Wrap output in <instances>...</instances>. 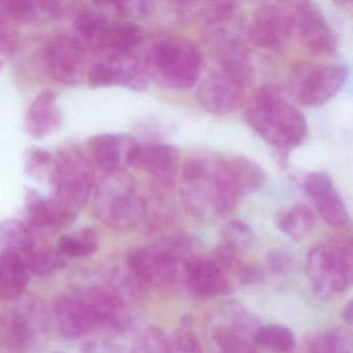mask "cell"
I'll return each instance as SVG.
<instances>
[{"instance_id": "cell-10", "label": "cell", "mask_w": 353, "mask_h": 353, "mask_svg": "<svg viewBox=\"0 0 353 353\" xmlns=\"http://www.w3.org/2000/svg\"><path fill=\"white\" fill-rule=\"evenodd\" d=\"M50 179L53 197L80 210L92 194L94 169L90 161L77 148H61L52 158Z\"/></svg>"}, {"instance_id": "cell-11", "label": "cell", "mask_w": 353, "mask_h": 353, "mask_svg": "<svg viewBox=\"0 0 353 353\" xmlns=\"http://www.w3.org/2000/svg\"><path fill=\"white\" fill-rule=\"evenodd\" d=\"M290 3H263L254 14L249 36L258 48L281 51L293 37Z\"/></svg>"}, {"instance_id": "cell-36", "label": "cell", "mask_w": 353, "mask_h": 353, "mask_svg": "<svg viewBox=\"0 0 353 353\" xmlns=\"http://www.w3.org/2000/svg\"><path fill=\"white\" fill-rule=\"evenodd\" d=\"M127 353H172V350L165 332L156 326H148L135 336Z\"/></svg>"}, {"instance_id": "cell-13", "label": "cell", "mask_w": 353, "mask_h": 353, "mask_svg": "<svg viewBox=\"0 0 353 353\" xmlns=\"http://www.w3.org/2000/svg\"><path fill=\"white\" fill-rule=\"evenodd\" d=\"M204 36L218 52L243 46V20L241 8L234 1H219L204 5Z\"/></svg>"}, {"instance_id": "cell-19", "label": "cell", "mask_w": 353, "mask_h": 353, "mask_svg": "<svg viewBox=\"0 0 353 353\" xmlns=\"http://www.w3.org/2000/svg\"><path fill=\"white\" fill-rule=\"evenodd\" d=\"M79 210L55 197L46 198L34 190L26 197V214L28 226L43 232H57L76 220Z\"/></svg>"}, {"instance_id": "cell-20", "label": "cell", "mask_w": 353, "mask_h": 353, "mask_svg": "<svg viewBox=\"0 0 353 353\" xmlns=\"http://www.w3.org/2000/svg\"><path fill=\"white\" fill-rule=\"evenodd\" d=\"M303 188L321 218L336 228L346 227L350 222L348 210L334 187V181L325 173L311 172L305 177Z\"/></svg>"}, {"instance_id": "cell-26", "label": "cell", "mask_w": 353, "mask_h": 353, "mask_svg": "<svg viewBox=\"0 0 353 353\" xmlns=\"http://www.w3.org/2000/svg\"><path fill=\"white\" fill-rule=\"evenodd\" d=\"M30 270L20 256L0 252V299H21L30 282Z\"/></svg>"}, {"instance_id": "cell-12", "label": "cell", "mask_w": 353, "mask_h": 353, "mask_svg": "<svg viewBox=\"0 0 353 353\" xmlns=\"http://www.w3.org/2000/svg\"><path fill=\"white\" fill-rule=\"evenodd\" d=\"M290 3L293 34L303 46L316 57H332L336 51V40L321 10L310 1Z\"/></svg>"}, {"instance_id": "cell-40", "label": "cell", "mask_w": 353, "mask_h": 353, "mask_svg": "<svg viewBox=\"0 0 353 353\" xmlns=\"http://www.w3.org/2000/svg\"><path fill=\"white\" fill-rule=\"evenodd\" d=\"M115 10L123 15L135 19H145L152 15L156 6L152 1L144 0H134V1H121L114 3Z\"/></svg>"}, {"instance_id": "cell-34", "label": "cell", "mask_w": 353, "mask_h": 353, "mask_svg": "<svg viewBox=\"0 0 353 353\" xmlns=\"http://www.w3.org/2000/svg\"><path fill=\"white\" fill-rule=\"evenodd\" d=\"M309 353H353L352 336L344 330L320 332L310 342Z\"/></svg>"}, {"instance_id": "cell-21", "label": "cell", "mask_w": 353, "mask_h": 353, "mask_svg": "<svg viewBox=\"0 0 353 353\" xmlns=\"http://www.w3.org/2000/svg\"><path fill=\"white\" fill-rule=\"evenodd\" d=\"M136 140L119 134H101L88 140V148L92 162L107 173L123 171L128 166V157Z\"/></svg>"}, {"instance_id": "cell-14", "label": "cell", "mask_w": 353, "mask_h": 353, "mask_svg": "<svg viewBox=\"0 0 353 353\" xmlns=\"http://www.w3.org/2000/svg\"><path fill=\"white\" fill-rule=\"evenodd\" d=\"M127 268L142 285L162 288L174 282L179 261L157 243L132 250Z\"/></svg>"}, {"instance_id": "cell-1", "label": "cell", "mask_w": 353, "mask_h": 353, "mask_svg": "<svg viewBox=\"0 0 353 353\" xmlns=\"http://www.w3.org/2000/svg\"><path fill=\"white\" fill-rule=\"evenodd\" d=\"M179 194L185 210L201 221L228 216L239 199L229 183L221 157L210 152H198L185 160Z\"/></svg>"}, {"instance_id": "cell-35", "label": "cell", "mask_w": 353, "mask_h": 353, "mask_svg": "<svg viewBox=\"0 0 353 353\" xmlns=\"http://www.w3.org/2000/svg\"><path fill=\"white\" fill-rule=\"evenodd\" d=\"M63 254L52 248H36L30 255L23 258L28 270L37 276H49L57 272L65 264Z\"/></svg>"}, {"instance_id": "cell-27", "label": "cell", "mask_w": 353, "mask_h": 353, "mask_svg": "<svg viewBox=\"0 0 353 353\" xmlns=\"http://www.w3.org/2000/svg\"><path fill=\"white\" fill-rule=\"evenodd\" d=\"M106 61L110 68L112 85L135 92H142L148 88V76L143 63L131 53H111Z\"/></svg>"}, {"instance_id": "cell-6", "label": "cell", "mask_w": 353, "mask_h": 353, "mask_svg": "<svg viewBox=\"0 0 353 353\" xmlns=\"http://www.w3.org/2000/svg\"><path fill=\"white\" fill-rule=\"evenodd\" d=\"M348 76L345 63L305 61L291 68L287 76V90L301 106H321L342 90Z\"/></svg>"}, {"instance_id": "cell-44", "label": "cell", "mask_w": 353, "mask_h": 353, "mask_svg": "<svg viewBox=\"0 0 353 353\" xmlns=\"http://www.w3.org/2000/svg\"><path fill=\"white\" fill-rule=\"evenodd\" d=\"M0 67H1V61H0Z\"/></svg>"}, {"instance_id": "cell-42", "label": "cell", "mask_w": 353, "mask_h": 353, "mask_svg": "<svg viewBox=\"0 0 353 353\" xmlns=\"http://www.w3.org/2000/svg\"><path fill=\"white\" fill-rule=\"evenodd\" d=\"M268 266L274 274H283L286 272L290 263L288 254L283 250H274L270 252L268 256Z\"/></svg>"}, {"instance_id": "cell-28", "label": "cell", "mask_w": 353, "mask_h": 353, "mask_svg": "<svg viewBox=\"0 0 353 353\" xmlns=\"http://www.w3.org/2000/svg\"><path fill=\"white\" fill-rule=\"evenodd\" d=\"M256 243L255 233L241 220H232L224 227L218 248V256L224 263H233L239 256L250 251Z\"/></svg>"}, {"instance_id": "cell-37", "label": "cell", "mask_w": 353, "mask_h": 353, "mask_svg": "<svg viewBox=\"0 0 353 353\" xmlns=\"http://www.w3.org/2000/svg\"><path fill=\"white\" fill-rule=\"evenodd\" d=\"M172 353H203L201 343L192 327L190 318L181 320L170 341Z\"/></svg>"}, {"instance_id": "cell-15", "label": "cell", "mask_w": 353, "mask_h": 353, "mask_svg": "<svg viewBox=\"0 0 353 353\" xmlns=\"http://www.w3.org/2000/svg\"><path fill=\"white\" fill-rule=\"evenodd\" d=\"M183 282L192 296L210 299L230 292L226 272L216 260L194 254L181 261Z\"/></svg>"}, {"instance_id": "cell-17", "label": "cell", "mask_w": 353, "mask_h": 353, "mask_svg": "<svg viewBox=\"0 0 353 353\" xmlns=\"http://www.w3.org/2000/svg\"><path fill=\"white\" fill-rule=\"evenodd\" d=\"M128 166L148 173L159 183L169 185L179 173V154L171 145L136 141L130 150Z\"/></svg>"}, {"instance_id": "cell-23", "label": "cell", "mask_w": 353, "mask_h": 353, "mask_svg": "<svg viewBox=\"0 0 353 353\" xmlns=\"http://www.w3.org/2000/svg\"><path fill=\"white\" fill-rule=\"evenodd\" d=\"M0 7L14 21L36 26L57 21L63 12L61 3L53 0H8Z\"/></svg>"}, {"instance_id": "cell-22", "label": "cell", "mask_w": 353, "mask_h": 353, "mask_svg": "<svg viewBox=\"0 0 353 353\" xmlns=\"http://www.w3.org/2000/svg\"><path fill=\"white\" fill-rule=\"evenodd\" d=\"M63 123V114L53 90H45L34 98L26 112V128L36 139H42L59 131Z\"/></svg>"}, {"instance_id": "cell-33", "label": "cell", "mask_w": 353, "mask_h": 353, "mask_svg": "<svg viewBox=\"0 0 353 353\" xmlns=\"http://www.w3.org/2000/svg\"><path fill=\"white\" fill-rule=\"evenodd\" d=\"M255 341L256 345L274 353L289 352L295 346L293 332L287 326L280 324L260 326L256 334Z\"/></svg>"}, {"instance_id": "cell-7", "label": "cell", "mask_w": 353, "mask_h": 353, "mask_svg": "<svg viewBox=\"0 0 353 353\" xmlns=\"http://www.w3.org/2000/svg\"><path fill=\"white\" fill-rule=\"evenodd\" d=\"M260 322L239 303H227L212 312L208 336L214 353H256Z\"/></svg>"}, {"instance_id": "cell-2", "label": "cell", "mask_w": 353, "mask_h": 353, "mask_svg": "<svg viewBox=\"0 0 353 353\" xmlns=\"http://www.w3.org/2000/svg\"><path fill=\"white\" fill-rule=\"evenodd\" d=\"M245 119L260 137L280 150L301 145L309 132L305 115L274 85L260 88Z\"/></svg>"}, {"instance_id": "cell-32", "label": "cell", "mask_w": 353, "mask_h": 353, "mask_svg": "<svg viewBox=\"0 0 353 353\" xmlns=\"http://www.w3.org/2000/svg\"><path fill=\"white\" fill-rule=\"evenodd\" d=\"M142 40L143 32L137 24L121 22L111 26L106 48L110 49L112 53H131L141 44Z\"/></svg>"}, {"instance_id": "cell-3", "label": "cell", "mask_w": 353, "mask_h": 353, "mask_svg": "<svg viewBox=\"0 0 353 353\" xmlns=\"http://www.w3.org/2000/svg\"><path fill=\"white\" fill-rule=\"evenodd\" d=\"M254 77V65L245 49L222 53L216 67L198 88V103L210 114L232 113L245 102Z\"/></svg>"}, {"instance_id": "cell-38", "label": "cell", "mask_w": 353, "mask_h": 353, "mask_svg": "<svg viewBox=\"0 0 353 353\" xmlns=\"http://www.w3.org/2000/svg\"><path fill=\"white\" fill-rule=\"evenodd\" d=\"M159 245L164 248L169 254L173 256L177 261H183L189 256L194 255L197 249V239L185 232H176L169 235L159 241Z\"/></svg>"}, {"instance_id": "cell-8", "label": "cell", "mask_w": 353, "mask_h": 353, "mask_svg": "<svg viewBox=\"0 0 353 353\" xmlns=\"http://www.w3.org/2000/svg\"><path fill=\"white\" fill-rule=\"evenodd\" d=\"M305 274L314 291L321 296L344 292L352 285V245L338 241L316 245L307 254Z\"/></svg>"}, {"instance_id": "cell-4", "label": "cell", "mask_w": 353, "mask_h": 353, "mask_svg": "<svg viewBox=\"0 0 353 353\" xmlns=\"http://www.w3.org/2000/svg\"><path fill=\"white\" fill-rule=\"evenodd\" d=\"M142 63L148 79L161 88L187 90L199 79L202 55L187 39L162 37L148 47Z\"/></svg>"}, {"instance_id": "cell-39", "label": "cell", "mask_w": 353, "mask_h": 353, "mask_svg": "<svg viewBox=\"0 0 353 353\" xmlns=\"http://www.w3.org/2000/svg\"><path fill=\"white\" fill-rule=\"evenodd\" d=\"M52 158L50 152L42 148H34L26 154V173L39 179L50 172Z\"/></svg>"}, {"instance_id": "cell-16", "label": "cell", "mask_w": 353, "mask_h": 353, "mask_svg": "<svg viewBox=\"0 0 353 353\" xmlns=\"http://www.w3.org/2000/svg\"><path fill=\"white\" fill-rule=\"evenodd\" d=\"M86 52L73 37L59 36L45 47L44 61L49 75L67 85L79 83L85 73Z\"/></svg>"}, {"instance_id": "cell-24", "label": "cell", "mask_w": 353, "mask_h": 353, "mask_svg": "<svg viewBox=\"0 0 353 353\" xmlns=\"http://www.w3.org/2000/svg\"><path fill=\"white\" fill-rule=\"evenodd\" d=\"M112 24L101 10H82L74 20L75 36L73 38L86 52L102 50L106 48L107 39Z\"/></svg>"}, {"instance_id": "cell-31", "label": "cell", "mask_w": 353, "mask_h": 353, "mask_svg": "<svg viewBox=\"0 0 353 353\" xmlns=\"http://www.w3.org/2000/svg\"><path fill=\"white\" fill-rule=\"evenodd\" d=\"M100 241L94 229L84 228L77 232L69 233L59 239L57 250L69 257H88L96 253Z\"/></svg>"}, {"instance_id": "cell-25", "label": "cell", "mask_w": 353, "mask_h": 353, "mask_svg": "<svg viewBox=\"0 0 353 353\" xmlns=\"http://www.w3.org/2000/svg\"><path fill=\"white\" fill-rule=\"evenodd\" d=\"M222 161L239 198L255 193L265 183V172L254 161L241 156L222 157Z\"/></svg>"}, {"instance_id": "cell-29", "label": "cell", "mask_w": 353, "mask_h": 353, "mask_svg": "<svg viewBox=\"0 0 353 353\" xmlns=\"http://www.w3.org/2000/svg\"><path fill=\"white\" fill-rule=\"evenodd\" d=\"M34 231L26 223L9 219L0 223V249L23 259L36 249Z\"/></svg>"}, {"instance_id": "cell-43", "label": "cell", "mask_w": 353, "mask_h": 353, "mask_svg": "<svg viewBox=\"0 0 353 353\" xmlns=\"http://www.w3.org/2000/svg\"><path fill=\"white\" fill-rule=\"evenodd\" d=\"M342 318L347 324L351 325L353 322V303L352 301H349L342 311Z\"/></svg>"}, {"instance_id": "cell-9", "label": "cell", "mask_w": 353, "mask_h": 353, "mask_svg": "<svg viewBox=\"0 0 353 353\" xmlns=\"http://www.w3.org/2000/svg\"><path fill=\"white\" fill-rule=\"evenodd\" d=\"M48 313L38 299H22L0 319V342L16 353H32L44 342Z\"/></svg>"}, {"instance_id": "cell-30", "label": "cell", "mask_w": 353, "mask_h": 353, "mask_svg": "<svg viewBox=\"0 0 353 353\" xmlns=\"http://www.w3.org/2000/svg\"><path fill=\"white\" fill-rule=\"evenodd\" d=\"M316 219L311 208L305 204H296L276 216V226L293 241L305 239L315 226Z\"/></svg>"}, {"instance_id": "cell-18", "label": "cell", "mask_w": 353, "mask_h": 353, "mask_svg": "<svg viewBox=\"0 0 353 353\" xmlns=\"http://www.w3.org/2000/svg\"><path fill=\"white\" fill-rule=\"evenodd\" d=\"M54 318L59 332L70 340L82 338L98 327L92 307L82 288L61 295L57 299Z\"/></svg>"}, {"instance_id": "cell-5", "label": "cell", "mask_w": 353, "mask_h": 353, "mask_svg": "<svg viewBox=\"0 0 353 353\" xmlns=\"http://www.w3.org/2000/svg\"><path fill=\"white\" fill-rule=\"evenodd\" d=\"M148 202L131 175L123 171L107 173L97 185L94 197L96 216L115 230L135 228L143 221Z\"/></svg>"}, {"instance_id": "cell-41", "label": "cell", "mask_w": 353, "mask_h": 353, "mask_svg": "<svg viewBox=\"0 0 353 353\" xmlns=\"http://www.w3.org/2000/svg\"><path fill=\"white\" fill-rule=\"evenodd\" d=\"M16 30L0 13V54L12 55L17 46Z\"/></svg>"}]
</instances>
